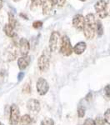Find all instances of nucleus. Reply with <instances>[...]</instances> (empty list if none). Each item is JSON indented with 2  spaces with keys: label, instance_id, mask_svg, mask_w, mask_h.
<instances>
[{
  "label": "nucleus",
  "instance_id": "1",
  "mask_svg": "<svg viewBox=\"0 0 110 125\" xmlns=\"http://www.w3.org/2000/svg\"><path fill=\"white\" fill-rule=\"evenodd\" d=\"M83 33L87 39H93L96 34V19L93 13H88L85 16Z\"/></svg>",
  "mask_w": 110,
  "mask_h": 125
},
{
  "label": "nucleus",
  "instance_id": "2",
  "mask_svg": "<svg viewBox=\"0 0 110 125\" xmlns=\"http://www.w3.org/2000/svg\"><path fill=\"white\" fill-rule=\"evenodd\" d=\"M61 41H62V38L60 36V33L59 32L54 31L51 33L50 36L49 42V51L51 53L53 52H56L59 48H60L61 45Z\"/></svg>",
  "mask_w": 110,
  "mask_h": 125
},
{
  "label": "nucleus",
  "instance_id": "3",
  "mask_svg": "<svg viewBox=\"0 0 110 125\" xmlns=\"http://www.w3.org/2000/svg\"><path fill=\"white\" fill-rule=\"evenodd\" d=\"M59 50H60V53L63 54V56H66V57H69V56H70L73 53V47H72L71 41H70L69 36L64 35L62 38L61 45H60Z\"/></svg>",
  "mask_w": 110,
  "mask_h": 125
},
{
  "label": "nucleus",
  "instance_id": "4",
  "mask_svg": "<svg viewBox=\"0 0 110 125\" xmlns=\"http://www.w3.org/2000/svg\"><path fill=\"white\" fill-rule=\"evenodd\" d=\"M50 65V59L49 55L48 53V49H44L43 53L40 55L38 59V66L41 72H46L49 68Z\"/></svg>",
  "mask_w": 110,
  "mask_h": 125
},
{
  "label": "nucleus",
  "instance_id": "5",
  "mask_svg": "<svg viewBox=\"0 0 110 125\" xmlns=\"http://www.w3.org/2000/svg\"><path fill=\"white\" fill-rule=\"evenodd\" d=\"M20 110L18 105L12 104L10 108V115H9V124L10 125H17L20 119Z\"/></svg>",
  "mask_w": 110,
  "mask_h": 125
},
{
  "label": "nucleus",
  "instance_id": "6",
  "mask_svg": "<svg viewBox=\"0 0 110 125\" xmlns=\"http://www.w3.org/2000/svg\"><path fill=\"white\" fill-rule=\"evenodd\" d=\"M94 9L98 16L100 19H105L108 16L106 11V1L105 0H99L94 4Z\"/></svg>",
  "mask_w": 110,
  "mask_h": 125
},
{
  "label": "nucleus",
  "instance_id": "7",
  "mask_svg": "<svg viewBox=\"0 0 110 125\" xmlns=\"http://www.w3.org/2000/svg\"><path fill=\"white\" fill-rule=\"evenodd\" d=\"M36 87H37V91L39 93V95L43 96L49 92V85L47 80L44 79L43 78H39L36 83Z\"/></svg>",
  "mask_w": 110,
  "mask_h": 125
},
{
  "label": "nucleus",
  "instance_id": "8",
  "mask_svg": "<svg viewBox=\"0 0 110 125\" xmlns=\"http://www.w3.org/2000/svg\"><path fill=\"white\" fill-rule=\"evenodd\" d=\"M73 26L78 31H83V28H84V23H85V18L83 15L80 14H76L73 16Z\"/></svg>",
  "mask_w": 110,
  "mask_h": 125
},
{
  "label": "nucleus",
  "instance_id": "9",
  "mask_svg": "<svg viewBox=\"0 0 110 125\" xmlns=\"http://www.w3.org/2000/svg\"><path fill=\"white\" fill-rule=\"evenodd\" d=\"M27 108L30 112L33 113V114H38L39 113L41 109V106H40V103L39 100L34 99V98H31L27 102Z\"/></svg>",
  "mask_w": 110,
  "mask_h": 125
},
{
  "label": "nucleus",
  "instance_id": "10",
  "mask_svg": "<svg viewBox=\"0 0 110 125\" xmlns=\"http://www.w3.org/2000/svg\"><path fill=\"white\" fill-rule=\"evenodd\" d=\"M30 50V44L29 40L25 38H22L19 40V52L22 56H27Z\"/></svg>",
  "mask_w": 110,
  "mask_h": 125
},
{
  "label": "nucleus",
  "instance_id": "11",
  "mask_svg": "<svg viewBox=\"0 0 110 125\" xmlns=\"http://www.w3.org/2000/svg\"><path fill=\"white\" fill-rule=\"evenodd\" d=\"M54 3V0H43V4H42V6H43V14H49L50 12L53 9Z\"/></svg>",
  "mask_w": 110,
  "mask_h": 125
},
{
  "label": "nucleus",
  "instance_id": "12",
  "mask_svg": "<svg viewBox=\"0 0 110 125\" xmlns=\"http://www.w3.org/2000/svg\"><path fill=\"white\" fill-rule=\"evenodd\" d=\"M30 62H31V57L29 55L27 56H22L21 58H19L18 60V65L20 70H23L28 68Z\"/></svg>",
  "mask_w": 110,
  "mask_h": 125
},
{
  "label": "nucleus",
  "instance_id": "13",
  "mask_svg": "<svg viewBox=\"0 0 110 125\" xmlns=\"http://www.w3.org/2000/svg\"><path fill=\"white\" fill-rule=\"evenodd\" d=\"M86 48H87V44L85 42H79L73 48V52L78 55H80V54L83 53V52H85Z\"/></svg>",
  "mask_w": 110,
  "mask_h": 125
},
{
  "label": "nucleus",
  "instance_id": "14",
  "mask_svg": "<svg viewBox=\"0 0 110 125\" xmlns=\"http://www.w3.org/2000/svg\"><path fill=\"white\" fill-rule=\"evenodd\" d=\"M14 29H15L14 28H13L9 23L5 24V26L3 27V32H4L6 35H7L8 37H9V38H13L15 36Z\"/></svg>",
  "mask_w": 110,
  "mask_h": 125
},
{
  "label": "nucleus",
  "instance_id": "15",
  "mask_svg": "<svg viewBox=\"0 0 110 125\" xmlns=\"http://www.w3.org/2000/svg\"><path fill=\"white\" fill-rule=\"evenodd\" d=\"M19 125H32V118L29 114H24L20 118Z\"/></svg>",
  "mask_w": 110,
  "mask_h": 125
},
{
  "label": "nucleus",
  "instance_id": "16",
  "mask_svg": "<svg viewBox=\"0 0 110 125\" xmlns=\"http://www.w3.org/2000/svg\"><path fill=\"white\" fill-rule=\"evenodd\" d=\"M9 24L12 26L13 28H16V26H17L18 24V22H17V19H15L14 15H13V13H12L11 12H9Z\"/></svg>",
  "mask_w": 110,
  "mask_h": 125
},
{
  "label": "nucleus",
  "instance_id": "17",
  "mask_svg": "<svg viewBox=\"0 0 110 125\" xmlns=\"http://www.w3.org/2000/svg\"><path fill=\"white\" fill-rule=\"evenodd\" d=\"M96 33L99 37H101L103 34V26L100 22H96Z\"/></svg>",
  "mask_w": 110,
  "mask_h": 125
},
{
  "label": "nucleus",
  "instance_id": "18",
  "mask_svg": "<svg viewBox=\"0 0 110 125\" xmlns=\"http://www.w3.org/2000/svg\"><path fill=\"white\" fill-rule=\"evenodd\" d=\"M40 125H54V121L52 119V118H46L43 120H42Z\"/></svg>",
  "mask_w": 110,
  "mask_h": 125
},
{
  "label": "nucleus",
  "instance_id": "19",
  "mask_svg": "<svg viewBox=\"0 0 110 125\" xmlns=\"http://www.w3.org/2000/svg\"><path fill=\"white\" fill-rule=\"evenodd\" d=\"M103 119H104L105 123L110 125V108H108L105 111L104 115H103Z\"/></svg>",
  "mask_w": 110,
  "mask_h": 125
},
{
  "label": "nucleus",
  "instance_id": "20",
  "mask_svg": "<svg viewBox=\"0 0 110 125\" xmlns=\"http://www.w3.org/2000/svg\"><path fill=\"white\" fill-rule=\"evenodd\" d=\"M84 115H85V108L83 106H80L78 108V116L79 118H83Z\"/></svg>",
  "mask_w": 110,
  "mask_h": 125
},
{
  "label": "nucleus",
  "instance_id": "21",
  "mask_svg": "<svg viewBox=\"0 0 110 125\" xmlns=\"http://www.w3.org/2000/svg\"><path fill=\"white\" fill-rule=\"evenodd\" d=\"M43 22L42 21H35V22H33V27L35 29H40L42 27H43Z\"/></svg>",
  "mask_w": 110,
  "mask_h": 125
},
{
  "label": "nucleus",
  "instance_id": "22",
  "mask_svg": "<svg viewBox=\"0 0 110 125\" xmlns=\"http://www.w3.org/2000/svg\"><path fill=\"white\" fill-rule=\"evenodd\" d=\"M94 121H95L96 125H104L105 124V121L103 119V118H102V117H100V116L97 117Z\"/></svg>",
  "mask_w": 110,
  "mask_h": 125
},
{
  "label": "nucleus",
  "instance_id": "23",
  "mask_svg": "<svg viewBox=\"0 0 110 125\" xmlns=\"http://www.w3.org/2000/svg\"><path fill=\"white\" fill-rule=\"evenodd\" d=\"M83 125H96V124H95L94 120L89 118H87V119H85L84 123H83Z\"/></svg>",
  "mask_w": 110,
  "mask_h": 125
},
{
  "label": "nucleus",
  "instance_id": "24",
  "mask_svg": "<svg viewBox=\"0 0 110 125\" xmlns=\"http://www.w3.org/2000/svg\"><path fill=\"white\" fill-rule=\"evenodd\" d=\"M103 91H104L105 96L107 97V98H110V84H108L107 86H105Z\"/></svg>",
  "mask_w": 110,
  "mask_h": 125
},
{
  "label": "nucleus",
  "instance_id": "25",
  "mask_svg": "<svg viewBox=\"0 0 110 125\" xmlns=\"http://www.w3.org/2000/svg\"><path fill=\"white\" fill-rule=\"evenodd\" d=\"M54 3L57 4L58 7H63L65 4L66 0H54Z\"/></svg>",
  "mask_w": 110,
  "mask_h": 125
},
{
  "label": "nucleus",
  "instance_id": "26",
  "mask_svg": "<svg viewBox=\"0 0 110 125\" xmlns=\"http://www.w3.org/2000/svg\"><path fill=\"white\" fill-rule=\"evenodd\" d=\"M106 11H107L108 16H110V0L106 2Z\"/></svg>",
  "mask_w": 110,
  "mask_h": 125
},
{
  "label": "nucleus",
  "instance_id": "27",
  "mask_svg": "<svg viewBox=\"0 0 110 125\" xmlns=\"http://www.w3.org/2000/svg\"><path fill=\"white\" fill-rule=\"evenodd\" d=\"M43 0H32V3H33V5L35 6H40L43 4Z\"/></svg>",
  "mask_w": 110,
  "mask_h": 125
},
{
  "label": "nucleus",
  "instance_id": "28",
  "mask_svg": "<svg viewBox=\"0 0 110 125\" xmlns=\"http://www.w3.org/2000/svg\"><path fill=\"white\" fill-rule=\"evenodd\" d=\"M24 73L23 72H20L19 73V74H18V81L19 82H21L22 80H23V78H24Z\"/></svg>",
  "mask_w": 110,
  "mask_h": 125
},
{
  "label": "nucleus",
  "instance_id": "29",
  "mask_svg": "<svg viewBox=\"0 0 110 125\" xmlns=\"http://www.w3.org/2000/svg\"><path fill=\"white\" fill-rule=\"evenodd\" d=\"M23 91L24 92V93H30V86L29 85V84H26V85L23 87Z\"/></svg>",
  "mask_w": 110,
  "mask_h": 125
},
{
  "label": "nucleus",
  "instance_id": "30",
  "mask_svg": "<svg viewBox=\"0 0 110 125\" xmlns=\"http://www.w3.org/2000/svg\"><path fill=\"white\" fill-rule=\"evenodd\" d=\"M3 8V0H0V9Z\"/></svg>",
  "mask_w": 110,
  "mask_h": 125
},
{
  "label": "nucleus",
  "instance_id": "31",
  "mask_svg": "<svg viewBox=\"0 0 110 125\" xmlns=\"http://www.w3.org/2000/svg\"><path fill=\"white\" fill-rule=\"evenodd\" d=\"M80 1H81V2H85L86 0H80Z\"/></svg>",
  "mask_w": 110,
  "mask_h": 125
},
{
  "label": "nucleus",
  "instance_id": "32",
  "mask_svg": "<svg viewBox=\"0 0 110 125\" xmlns=\"http://www.w3.org/2000/svg\"><path fill=\"white\" fill-rule=\"evenodd\" d=\"M0 125H4V124H2V123L0 122Z\"/></svg>",
  "mask_w": 110,
  "mask_h": 125
}]
</instances>
